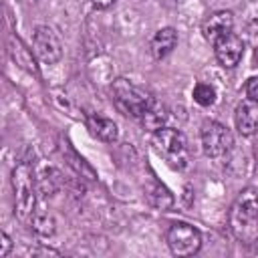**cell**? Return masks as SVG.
I'll return each instance as SVG.
<instances>
[{
  "mask_svg": "<svg viewBox=\"0 0 258 258\" xmlns=\"http://www.w3.org/2000/svg\"><path fill=\"white\" fill-rule=\"evenodd\" d=\"M111 93H113V101H115L117 109L123 115H129L135 119H139L147 111V107L155 101L143 87L135 85L133 81H129L125 77H119L117 81H113Z\"/></svg>",
  "mask_w": 258,
  "mask_h": 258,
  "instance_id": "obj_2",
  "label": "cell"
},
{
  "mask_svg": "<svg viewBox=\"0 0 258 258\" xmlns=\"http://www.w3.org/2000/svg\"><path fill=\"white\" fill-rule=\"evenodd\" d=\"M87 127L99 141H105V143H115L119 137V129H117L115 121L109 117H103L99 113H93L87 117Z\"/></svg>",
  "mask_w": 258,
  "mask_h": 258,
  "instance_id": "obj_11",
  "label": "cell"
},
{
  "mask_svg": "<svg viewBox=\"0 0 258 258\" xmlns=\"http://www.w3.org/2000/svg\"><path fill=\"white\" fill-rule=\"evenodd\" d=\"M0 244H2V248H0V258H6V256L10 254V248H12V240L8 238L6 232L0 234Z\"/></svg>",
  "mask_w": 258,
  "mask_h": 258,
  "instance_id": "obj_22",
  "label": "cell"
},
{
  "mask_svg": "<svg viewBox=\"0 0 258 258\" xmlns=\"http://www.w3.org/2000/svg\"><path fill=\"white\" fill-rule=\"evenodd\" d=\"M236 204L242 206V208L248 210V212L258 214V187H246V189L236 198Z\"/></svg>",
  "mask_w": 258,
  "mask_h": 258,
  "instance_id": "obj_19",
  "label": "cell"
},
{
  "mask_svg": "<svg viewBox=\"0 0 258 258\" xmlns=\"http://www.w3.org/2000/svg\"><path fill=\"white\" fill-rule=\"evenodd\" d=\"M36 183H38V191H40L42 196H52V194L58 189V183H60L58 171H56L54 167L42 169V173L36 177Z\"/></svg>",
  "mask_w": 258,
  "mask_h": 258,
  "instance_id": "obj_15",
  "label": "cell"
},
{
  "mask_svg": "<svg viewBox=\"0 0 258 258\" xmlns=\"http://www.w3.org/2000/svg\"><path fill=\"white\" fill-rule=\"evenodd\" d=\"M153 147L163 157V161L175 169H183L189 161V145L185 135L179 129L171 127H161L159 131L153 133Z\"/></svg>",
  "mask_w": 258,
  "mask_h": 258,
  "instance_id": "obj_3",
  "label": "cell"
},
{
  "mask_svg": "<svg viewBox=\"0 0 258 258\" xmlns=\"http://www.w3.org/2000/svg\"><path fill=\"white\" fill-rule=\"evenodd\" d=\"M244 40H246V44L250 48H254L258 52V18H254V20H250L246 24V28H244Z\"/></svg>",
  "mask_w": 258,
  "mask_h": 258,
  "instance_id": "obj_20",
  "label": "cell"
},
{
  "mask_svg": "<svg viewBox=\"0 0 258 258\" xmlns=\"http://www.w3.org/2000/svg\"><path fill=\"white\" fill-rule=\"evenodd\" d=\"M234 119H236V129L240 135L244 137L256 135L258 133V101L244 99L242 103H238Z\"/></svg>",
  "mask_w": 258,
  "mask_h": 258,
  "instance_id": "obj_9",
  "label": "cell"
},
{
  "mask_svg": "<svg viewBox=\"0 0 258 258\" xmlns=\"http://www.w3.org/2000/svg\"><path fill=\"white\" fill-rule=\"evenodd\" d=\"M133 2H139V0H133Z\"/></svg>",
  "mask_w": 258,
  "mask_h": 258,
  "instance_id": "obj_24",
  "label": "cell"
},
{
  "mask_svg": "<svg viewBox=\"0 0 258 258\" xmlns=\"http://www.w3.org/2000/svg\"><path fill=\"white\" fill-rule=\"evenodd\" d=\"M246 95L252 101H258V77H250L246 83Z\"/></svg>",
  "mask_w": 258,
  "mask_h": 258,
  "instance_id": "obj_21",
  "label": "cell"
},
{
  "mask_svg": "<svg viewBox=\"0 0 258 258\" xmlns=\"http://www.w3.org/2000/svg\"><path fill=\"white\" fill-rule=\"evenodd\" d=\"M147 198H149V204L157 210H167L173 206V196L169 194V189L161 183H153V187L147 189Z\"/></svg>",
  "mask_w": 258,
  "mask_h": 258,
  "instance_id": "obj_14",
  "label": "cell"
},
{
  "mask_svg": "<svg viewBox=\"0 0 258 258\" xmlns=\"http://www.w3.org/2000/svg\"><path fill=\"white\" fill-rule=\"evenodd\" d=\"M232 28H234V14L230 10H218V12L210 14V18L204 22L202 32H204V38L214 44L216 40H220L222 36L232 32Z\"/></svg>",
  "mask_w": 258,
  "mask_h": 258,
  "instance_id": "obj_10",
  "label": "cell"
},
{
  "mask_svg": "<svg viewBox=\"0 0 258 258\" xmlns=\"http://www.w3.org/2000/svg\"><path fill=\"white\" fill-rule=\"evenodd\" d=\"M10 52H12V58L16 60V62H20L24 69H28V71H34L36 73V67H34V60H32V54L28 52V48H24L22 46V42L18 40V38H10Z\"/></svg>",
  "mask_w": 258,
  "mask_h": 258,
  "instance_id": "obj_17",
  "label": "cell"
},
{
  "mask_svg": "<svg viewBox=\"0 0 258 258\" xmlns=\"http://www.w3.org/2000/svg\"><path fill=\"white\" fill-rule=\"evenodd\" d=\"M139 119H141L143 129L155 133V131H159L161 127H165V121H167V109H165L161 103L153 101V103L147 107V111H145Z\"/></svg>",
  "mask_w": 258,
  "mask_h": 258,
  "instance_id": "obj_13",
  "label": "cell"
},
{
  "mask_svg": "<svg viewBox=\"0 0 258 258\" xmlns=\"http://www.w3.org/2000/svg\"><path fill=\"white\" fill-rule=\"evenodd\" d=\"M12 189H14V216L20 222H30L36 206L38 183L30 163L22 161L12 169Z\"/></svg>",
  "mask_w": 258,
  "mask_h": 258,
  "instance_id": "obj_1",
  "label": "cell"
},
{
  "mask_svg": "<svg viewBox=\"0 0 258 258\" xmlns=\"http://www.w3.org/2000/svg\"><path fill=\"white\" fill-rule=\"evenodd\" d=\"M30 224H32L34 234H38L40 238H48V236H52V234H54V226H56L54 218H52L50 214H46V212H34Z\"/></svg>",
  "mask_w": 258,
  "mask_h": 258,
  "instance_id": "obj_16",
  "label": "cell"
},
{
  "mask_svg": "<svg viewBox=\"0 0 258 258\" xmlns=\"http://www.w3.org/2000/svg\"><path fill=\"white\" fill-rule=\"evenodd\" d=\"M32 48L34 54L44 64H54L62 56V44L58 34L50 26H36L32 32Z\"/></svg>",
  "mask_w": 258,
  "mask_h": 258,
  "instance_id": "obj_7",
  "label": "cell"
},
{
  "mask_svg": "<svg viewBox=\"0 0 258 258\" xmlns=\"http://www.w3.org/2000/svg\"><path fill=\"white\" fill-rule=\"evenodd\" d=\"M214 52L222 67L232 69L240 62V58L244 54V40L236 32H228L226 36H222L220 40L214 42Z\"/></svg>",
  "mask_w": 258,
  "mask_h": 258,
  "instance_id": "obj_8",
  "label": "cell"
},
{
  "mask_svg": "<svg viewBox=\"0 0 258 258\" xmlns=\"http://www.w3.org/2000/svg\"><path fill=\"white\" fill-rule=\"evenodd\" d=\"M228 224H230L232 234L240 242H244V244L258 242V214L248 212L234 202L230 208V214H228Z\"/></svg>",
  "mask_w": 258,
  "mask_h": 258,
  "instance_id": "obj_6",
  "label": "cell"
},
{
  "mask_svg": "<svg viewBox=\"0 0 258 258\" xmlns=\"http://www.w3.org/2000/svg\"><path fill=\"white\" fill-rule=\"evenodd\" d=\"M91 2H93L95 8H101V10H105V8H109V6L115 4V0H91Z\"/></svg>",
  "mask_w": 258,
  "mask_h": 258,
  "instance_id": "obj_23",
  "label": "cell"
},
{
  "mask_svg": "<svg viewBox=\"0 0 258 258\" xmlns=\"http://www.w3.org/2000/svg\"><path fill=\"white\" fill-rule=\"evenodd\" d=\"M194 101L202 107H210L216 103V89L208 83H198L194 87Z\"/></svg>",
  "mask_w": 258,
  "mask_h": 258,
  "instance_id": "obj_18",
  "label": "cell"
},
{
  "mask_svg": "<svg viewBox=\"0 0 258 258\" xmlns=\"http://www.w3.org/2000/svg\"><path fill=\"white\" fill-rule=\"evenodd\" d=\"M177 44V32L171 28V26H165V28H159L151 42H149V48H151V54L153 58H163L167 56Z\"/></svg>",
  "mask_w": 258,
  "mask_h": 258,
  "instance_id": "obj_12",
  "label": "cell"
},
{
  "mask_svg": "<svg viewBox=\"0 0 258 258\" xmlns=\"http://www.w3.org/2000/svg\"><path fill=\"white\" fill-rule=\"evenodd\" d=\"M200 137H202V147H204V153L208 157H224L232 145H234V139H232V133L226 125L218 123V121H206L202 125V131H200Z\"/></svg>",
  "mask_w": 258,
  "mask_h": 258,
  "instance_id": "obj_5",
  "label": "cell"
},
{
  "mask_svg": "<svg viewBox=\"0 0 258 258\" xmlns=\"http://www.w3.org/2000/svg\"><path fill=\"white\" fill-rule=\"evenodd\" d=\"M165 240H167L171 254H175V256H194L202 248L200 230L185 224V222L171 224L167 234H165Z\"/></svg>",
  "mask_w": 258,
  "mask_h": 258,
  "instance_id": "obj_4",
  "label": "cell"
}]
</instances>
